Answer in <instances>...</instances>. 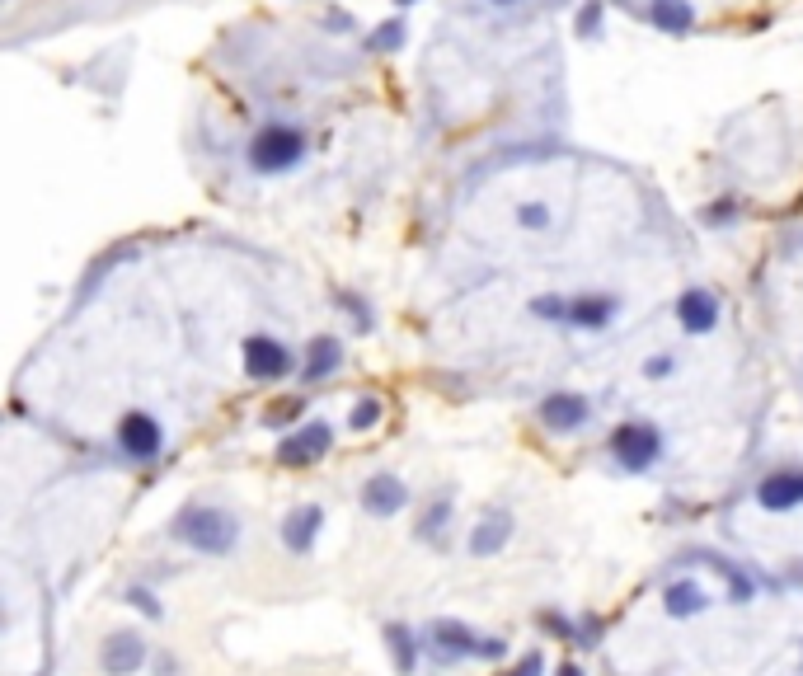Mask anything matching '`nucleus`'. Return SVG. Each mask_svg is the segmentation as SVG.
I'll return each instance as SVG.
<instances>
[{
    "label": "nucleus",
    "instance_id": "3",
    "mask_svg": "<svg viewBox=\"0 0 803 676\" xmlns=\"http://www.w3.org/2000/svg\"><path fill=\"white\" fill-rule=\"evenodd\" d=\"M757 503L766 512H794L803 507V470H775L757 484Z\"/></svg>",
    "mask_w": 803,
    "mask_h": 676
},
{
    "label": "nucleus",
    "instance_id": "1",
    "mask_svg": "<svg viewBox=\"0 0 803 676\" xmlns=\"http://www.w3.org/2000/svg\"><path fill=\"white\" fill-rule=\"evenodd\" d=\"M132 507V470L0 418V676H52L62 615Z\"/></svg>",
    "mask_w": 803,
    "mask_h": 676
},
{
    "label": "nucleus",
    "instance_id": "5",
    "mask_svg": "<svg viewBox=\"0 0 803 676\" xmlns=\"http://www.w3.org/2000/svg\"><path fill=\"white\" fill-rule=\"evenodd\" d=\"M677 320H681V329H686V334H710L714 324H719V301H714V292H705V287L681 292Z\"/></svg>",
    "mask_w": 803,
    "mask_h": 676
},
{
    "label": "nucleus",
    "instance_id": "2",
    "mask_svg": "<svg viewBox=\"0 0 803 676\" xmlns=\"http://www.w3.org/2000/svg\"><path fill=\"white\" fill-rule=\"evenodd\" d=\"M611 456H616L625 470H649L658 456H663V432L653 428V423H639V418H630V423H616L611 428Z\"/></svg>",
    "mask_w": 803,
    "mask_h": 676
},
{
    "label": "nucleus",
    "instance_id": "12",
    "mask_svg": "<svg viewBox=\"0 0 803 676\" xmlns=\"http://www.w3.org/2000/svg\"><path fill=\"white\" fill-rule=\"evenodd\" d=\"M531 310H536V315H545V320H564L569 301H564V296H541V301H536Z\"/></svg>",
    "mask_w": 803,
    "mask_h": 676
},
{
    "label": "nucleus",
    "instance_id": "16",
    "mask_svg": "<svg viewBox=\"0 0 803 676\" xmlns=\"http://www.w3.org/2000/svg\"><path fill=\"white\" fill-rule=\"evenodd\" d=\"M494 5H517V0H494Z\"/></svg>",
    "mask_w": 803,
    "mask_h": 676
},
{
    "label": "nucleus",
    "instance_id": "9",
    "mask_svg": "<svg viewBox=\"0 0 803 676\" xmlns=\"http://www.w3.org/2000/svg\"><path fill=\"white\" fill-rule=\"evenodd\" d=\"M602 19H606L602 0H583V10H578V19H573V29H578V38L597 43V38H602Z\"/></svg>",
    "mask_w": 803,
    "mask_h": 676
},
{
    "label": "nucleus",
    "instance_id": "13",
    "mask_svg": "<svg viewBox=\"0 0 803 676\" xmlns=\"http://www.w3.org/2000/svg\"><path fill=\"white\" fill-rule=\"evenodd\" d=\"M672 367H677V362H672L667 353H658V357H649V362H644V376H649V381H667V376H672Z\"/></svg>",
    "mask_w": 803,
    "mask_h": 676
},
{
    "label": "nucleus",
    "instance_id": "7",
    "mask_svg": "<svg viewBox=\"0 0 803 676\" xmlns=\"http://www.w3.org/2000/svg\"><path fill=\"white\" fill-rule=\"evenodd\" d=\"M649 19L667 38H686L695 29V5L691 0H649Z\"/></svg>",
    "mask_w": 803,
    "mask_h": 676
},
{
    "label": "nucleus",
    "instance_id": "6",
    "mask_svg": "<svg viewBox=\"0 0 803 676\" xmlns=\"http://www.w3.org/2000/svg\"><path fill=\"white\" fill-rule=\"evenodd\" d=\"M587 418H592V404L583 395H550V400H541V423L550 432H573L583 428Z\"/></svg>",
    "mask_w": 803,
    "mask_h": 676
},
{
    "label": "nucleus",
    "instance_id": "11",
    "mask_svg": "<svg viewBox=\"0 0 803 676\" xmlns=\"http://www.w3.org/2000/svg\"><path fill=\"white\" fill-rule=\"evenodd\" d=\"M733 216H738V202H733V198H719V202H710V207H705V226H710V231H724Z\"/></svg>",
    "mask_w": 803,
    "mask_h": 676
},
{
    "label": "nucleus",
    "instance_id": "8",
    "mask_svg": "<svg viewBox=\"0 0 803 676\" xmlns=\"http://www.w3.org/2000/svg\"><path fill=\"white\" fill-rule=\"evenodd\" d=\"M663 601H667V615L686 620V615L705 611V587H700V583H672L663 592Z\"/></svg>",
    "mask_w": 803,
    "mask_h": 676
},
{
    "label": "nucleus",
    "instance_id": "10",
    "mask_svg": "<svg viewBox=\"0 0 803 676\" xmlns=\"http://www.w3.org/2000/svg\"><path fill=\"white\" fill-rule=\"evenodd\" d=\"M517 226H522V231H545V226H550V207H545V202H522V207H517Z\"/></svg>",
    "mask_w": 803,
    "mask_h": 676
},
{
    "label": "nucleus",
    "instance_id": "15",
    "mask_svg": "<svg viewBox=\"0 0 803 676\" xmlns=\"http://www.w3.org/2000/svg\"><path fill=\"white\" fill-rule=\"evenodd\" d=\"M559 676H578V667H559Z\"/></svg>",
    "mask_w": 803,
    "mask_h": 676
},
{
    "label": "nucleus",
    "instance_id": "14",
    "mask_svg": "<svg viewBox=\"0 0 803 676\" xmlns=\"http://www.w3.org/2000/svg\"><path fill=\"white\" fill-rule=\"evenodd\" d=\"M536 672H541V658H526V662H522V672H517V676H536Z\"/></svg>",
    "mask_w": 803,
    "mask_h": 676
},
{
    "label": "nucleus",
    "instance_id": "4",
    "mask_svg": "<svg viewBox=\"0 0 803 676\" xmlns=\"http://www.w3.org/2000/svg\"><path fill=\"white\" fill-rule=\"evenodd\" d=\"M620 315V296L611 292H587V296H573L564 320H573L578 329H606V324Z\"/></svg>",
    "mask_w": 803,
    "mask_h": 676
}]
</instances>
